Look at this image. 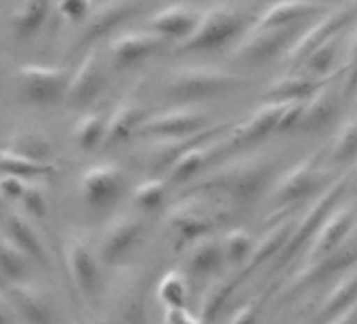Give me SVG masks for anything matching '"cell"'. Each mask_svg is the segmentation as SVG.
<instances>
[{"label": "cell", "instance_id": "36", "mask_svg": "<svg viewBox=\"0 0 357 324\" xmlns=\"http://www.w3.org/2000/svg\"><path fill=\"white\" fill-rule=\"evenodd\" d=\"M15 301H17V307L24 311L26 318H30L32 324H51V311L45 299L34 295L30 288H15Z\"/></svg>", "mask_w": 357, "mask_h": 324}, {"label": "cell", "instance_id": "35", "mask_svg": "<svg viewBox=\"0 0 357 324\" xmlns=\"http://www.w3.org/2000/svg\"><path fill=\"white\" fill-rule=\"evenodd\" d=\"M30 257L13 242V238H0V270L7 276L20 280L28 272Z\"/></svg>", "mask_w": 357, "mask_h": 324}, {"label": "cell", "instance_id": "8", "mask_svg": "<svg viewBox=\"0 0 357 324\" xmlns=\"http://www.w3.org/2000/svg\"><path fill=\"white\" fill-rule=\"evenodd\" d=\"M166 223L172 232L190 242L194 238L204 236L217 223V209L213 200L204 194H192L176 200L168 209Z\"/></svg>", "mask_w": 357, "mask_h": 324}, {"label": "cell", "instance_id": "5", "mask_svg": "<svg viewBox=\"0 0 357 324\" xmlns=\"http://www.w3.org/2000/svg\"><path fill=\"white\" fill-rule=\"evenodd\" d=\"M357 20V0H347L336 9L328 11L326 15L317 17L307 30L298 34L294 45L288 49V53L282 57V61L290 68L301 66L317 47L328 43L330 38L338 36L342 30H347Z\"/></svg>", "mask_w": 357, "mask_h": 324}, {"label": "cell", "instance_id": "33", "mask_svg": "<svg viewBox=\"0 0 357 324\" xmlns=\"http://www.w3.org/2000/svg\"><path fill=\"white\" fill-rule=\"evenodd\" d=\"M9 234H11L13 242L30 259L45 261V246L40 244V238H38V234L34 232V228L30 226L28 219H24L22 215H11L9 217Z\"/></svg>", "mask_w": 357, "mask_h": 324}, {"label": "cell", "instance_id": "27", "mask_svg": "<svg viewBox=\"0 0 357 324\" xmlns=\"http://www.w3.org/2000/svg\"><path fill=\"white\" fill-rule=\"evenodd\" d=\"M357 301V267L344 272L338 282L332 284V288L328 290L319 314H324L326 318H332L336 314H340L342 309L351 307Z\"/></svg>", "mask_w": 357, "mask_h": 324}, {"label": "cell", "instance_id": "39", "mask_svg": "<svg viewBox=\"0 0 357 324\" xmlns=\"http://www.w3.org/2000/svg\"><path fill=\"white\" fill-rule=\"evenodd\" d=\"M231 288H234V284H229L227 280H219V282H215V284L206 290L204 301H202V316H204L206 320H211V318L217 316V311L221 309V305H223L225 299L229 297Z\"/></svg>", "mask_w": 357, "mask_h": 324}, {"label": "cell", "instance_id": "41", "mask_svg": "<svg viewBox=\"0 0 357 324\" xmlns=\"http://www.w3.org/2000/svg\"><path fill=\"white\" fill-rule=\"evenodd\" d=\"M59 13L70 22L86 20L93 13V0H59Z\"/></svg>", "mask_w": 357, "mask_h": 324}, {"label": "cell", "instance_id": "19", "mask_svg": "<svg viewBox=\"0 0 357 324\" xmlns=\"http://www.w3.org/2000/svg\"><path fill=\"white\" fill-rule=\"evenodd\" d=\"M147 108L143 99L139 97V89L128 93L109 114L107 118V133H105V145H116L128 139L132 133H139L141 124L147 120Z\"/></svg>", "mask_w": 357, "mask_h": 324}, {"label": "cell", "instance_id": "16", "mask_svg": "<svg viewBox=\"0 0 357 324\" xmlns=\"http://www.w3.org/2000/svg\"><path fill=\"white\" fill-rule=\"evenodd\" d=\"M288 108H290V103L263 101L257 110H252L242 122H238L231 128L229 139H231L234 147L257 143V141L265 139L267 135H271L273 131H280Z\"/></svg>", "mask_w": 357, "mask_h": 324}, {"label": "cell", "instance_id": "24", "mask_svg": "<svg viewBox=\"0 0 357 324\" xmlns=\"http://www.w3.org/2000/svg\"><path fill=\"white\" fill-rule=\"evenodd\" d=\"M68 267H70V274H72L76 286L84 295H93L99 284V265H97V259H95L93 251L89 249V244H84L80 240L70 244Z\"/></svg>", "mask_w": 357, "mask_h": 324}, {"label": "cell", "instance_id": "23", "mask_svg": "<svg viewBox=\"0 0 357 324\" xmlns=\"http://www.w3.org/2000/svg\"><path fill=\"white\" fill-rule=\"evenodd\" d=\"M357 219V209L353 205H344V207H334L324 223L319 226V230L315 232V240H313V251L311 257H317L321 253H328L332 249H336L347 234L351 232L353 223Z\"/></svg>", "mask_w": 357, "mask_h": 324}, {"label": "cell", "instance_id": "21", "mask_svg": "<svg viewBox=\"0 0 357 324\" xmlns=\"http://www.w3.org/2000/svg\"><path fill=\"white\" fill-rule=\"evenodd\" d=\"M143 234V223L135 215L116 217L101 240V259L107 263H118L124 259Z\"/></svg>", "mask_w": 357, "mask_h": 324}, {"label": "cell", "instance_id": "34", "mask_svg": "<svg viewBox=\"0 0 357 324\" xmlns=\"http://www.w3.org/2000/svg\"><path fill=\"white\" fill-rule=\"evenodd\" d=\"M221 246L227 263H242V261H250L255 240L246 230H231L223 236Z\"/></svg>", "mask_w": 357, "mask_h": 324}, {"label": "cell", "instance_id": "9", "mask_svg": "<svg viewBox=\"0 0 357 324\" xmlns=\"http://www.w3.org/2000/svg\"><path fill=\"white\" fill-rule=\"evenodd\" d=\"M321 165H319V154H311L296 165L286 171L273 186L271 190V202L275 207L284 205H294L298 200H305L321 188Z\"/></svg>", "mask_w": 357, "mask_h": 324}, {"label": "cell", "instance_id": "18", "mask_svg": "<svg viewBox=\"0 0 357 324\" xmlns=\"http://www.w3.org/2000/svg\"><path fill=\"white\" fill-rule=\"evenodd\" d=\"M200 11L185 3H174L158 9L149 17V28L166 40H185L200 22Z\"/></svg>", "mask_w": 357, "mask_h": 324}, {"label": "cell", "instance_id": "42", "mask_svg": "<svg viewBox=\"0 0 357 324\" xmlns=\"http://www.w3.org/2000/svg\"><path fill=\"white\" fill-rule=\"evenodd\" d=\"M24 202H26V209H28L30 213H34L36 217L47 215V196H45L43 190L30 188V186H28V190H26V194H24Z\"/></svg>", "mask_w": 357, "mask_h": 324}, {"label": "cell", "instance_id": "37", "mask_svg": "<svg viewBox=\"0 0 357 324\" xmlns=\"http://www.w3.org/2000/svg\"><path fill=\"white\" fill-rule=\"evenodd\" d=\"M340 76H342V97H351L357 91V24L351 32V36L347 38V51H344V64L340 68Z\"/></svg>", "mask_w": 357, "mask_h": 324}, {"label": "cell", "instance_id": "14", "mask_svg": "<svg viewBox=\"0 0 357 324\" xmlns=\"http://www.w3.org/2000/svg\"><path fill=\"white\" fill-rule=\"evenodd\" d=\"M344 188H347V182L340 179V182L330 184L328 188L321 190L319 196H315V200L311 202V207H309V211L305 213V217H303L301 221L294 223L292 236H290L288 244H286L284 251H282V257H284V259L290 257V255H294V251H296L307 238H311V236L319 230V226L324 223L326 215L338 205V200H340Z\"/></svg>", "mask_w": 357, "mask_h": 324}, {"label": "cell", "instance_id": "43", "mask_svg": "<svg viewBox=\"0 0 357 324\" xmlns=\"http://www.w3.org/2000/svg\"><path fill=\"white\" fill-rule=\"evenodd\" d=\"M28 190V182L13 177V175H3L0 177V194L9 196V198H24Z\"/></svg>", "mask_w": 357, "mask_h": 324}, {"label": "cell", "instance_id": "13", "mask_svg": "<svg viewBox=\"0 0 357 324\" xmlns=\"http://www.w3.org/2000/svg\"><path fill=\"white\" fill-rule=\"evenodd\" d=\"M103 87H105V70H103L101 51L97 45H93L86 49L78 70L70 78L66 101L72 108H86L97 99Z\"/></svg>", "mask_w": 357, "mask_h": 324}, {"label": "cell", "instance_id": "17", "mask_svg": "<svg viewBox=\"0 0 357 324\" xmlns=\"http://www.w3.org/2000/svg\"><path fill=\"white\" fill-rule=\"evenodd\" d=\"M124 192V177L116 165H97L82 177V196L93 209H109Z\"/></svg>", "mask_w": 357, "mask_h": 324}, {"label": "cell", "instance_id": "28", "mask_svg": "<svg viewBox=\"0 0 357 324\" xmlns=\"http://www.w3.org/2000/svg\"><path fill=\"white\" fill-rule=\"evenodd\" d=\"M294 223H296V221H292V219H282L280 223H275L273 228H269V230L255 242V249H252V255H250V265H261V263L267 261L271 255L282 253L284 246L288 244L290 236H292Z\"/></svg>", "mask_w": 357, "mask_h": 324}, {"label": "cell", "instance_id": "38", "mask_svg": "<svg viewBox=\"0 0 357 324\" xmlns=\"http://www.w3.org/2000/svg\"><path fill=\"white\" fill-rule=\"evenodd\" d=\"M166 182H162V179H147V182H143L137 190H135V194H132V202H135V207L139 209V211H155L160 205H162V200H164V196H166Z\"/></svg>", "mask_w": 357, "mask_h": 324}, {"label": "cell", "instance_id": "30", "mask_svg": "<svg viewBox=\"0 0 357 324\" xmlns=\"http://www.w3.org/2000/svg\"><path fill=\"white\" fill-rule=\"evenodd\" d=\"M340 51V40L338 36L330 38L328 43H324L321 47H317L303 64H301V72L313 76V78H324L330 80L336 72H334V64Z\"/></svg>", "mask_w": 357, "mask_h": 324}, {"label": "cell", "instance_id": "4", "mask_svg": "<svg viewBox=\"0 0 357 324\" xmlns=\"http://www.w3.org/2000/svg\"><path fill=\"white\" fill-rule=\"evenodd\" d=\"M301 26L292 28H265L252 24L236 43L231 57L244 66H265L282 59L301 34Z\"/></svg>", "mask_w": 357, "mask_h": 324}, {"label": "cell", "instance_id": "20", "mask_svg": "<svg viewBox=\"0 0 357 324\" xmlns=\"http://www.w3.org/2000/svg\"><path fill=\"white\" fill-rule=\"evenodd\" d=\"M321 13L319 0H275L257 17V26L265 28H292L303 26Z\"/></svg>", "mask_w": 357, "mask_h": 324}, {"label": "cell", "instance_id": "26", "mask_svg": "<svg viewBox=\"0 0 357 324\" xmlns=\"http://www.w3.org/2000/svg\"><path fill=\"white\" fill-rule=\"evenodd\" d=\"M53 171V165L49 160H36L24 154H17L13 149L0 152V173L13 175L20 179H36Z\"/></svg>", "mask_w": 357, "mask_h": 324}, {"label": "cell", "instance_id": "1", "mask_svg": "<svg viewBox=\"0 0 357 324\" xmlns=\"http://www.w3.org/2000/svg\"><path fill=\"white\" fill-rule=\"evenodd\" d=\"M248 84V78L234 72L192 66L172 70L162 84V95L172 103H200L206 99L227 97L236 91L246 89Z\"/></svg>", "mask_w": 357, "mask_h": 324}, {"label": "cell", "instance_id": "12", "mask_svg": "<svg viewBox=\"0 0 357 324\" xmlns=\"http://www.w3.org/2000/svg\"><path fill=\"white\" fill-rule=\"evenodd\" d=\"M141 0H109V3L101 5L86 17L78 45L84 49L97 45L103 36L112 34L116 28L132 20L141 11Z\"/></svg>", "mask_w": 357, "mask_h": 324}, {"label": "cell", "instance_id": "10", "mask_svg": "<svg viewBox=\"0 0 357 324\" xmlns=\"http://www.w3.org/2000/svg\"><path fill=\"white\" fill-rule=\"evenodd\" d=\"M70 72L66 68L51 66H24L20 70V91L26 101L36 105H51L68 95Z\"/></svg>", "mask_w": 357, "mask_h": 324}, {"label": "cell", "instance_id": "45", "mask_svg": "<svg viewBox=\"0 0 357 324\" xmlns=\"http://www.w3.org/2000/svg\"><path fill=\"white\" fill-rule=\"evenodd\" d=\"M328 324H357V301L351 307L342 309L340 314L332 316L328 320Z\"/></svg>", "mask_w": 357, "mask_h": 324}, {"label": "cell", "instance_id": "22", "mask_svg": "<svg viewBox=\"0 0 357 324\" xmlns=\"http://www.w3.org/2000/svg\"><path fill=\"white\" fill-rule=\"evenodd\" d=\"M328 80L313 78V76H309L305 72H292V74H286V76H280L278 80H273L265 89L263 101H278V103H298V101H307Z\"/></svg>", "mask_w": 357, "mask_h": 324}, {"label": "cell", "instance_id": "32", "mask_svg": "<svg viewBox=\"0 0 357 324\" xmlns=\"http://www.w3.org/2000/svg\"><path fill=\"white\" fill-rule=\"evenodd\" d=\"M330 160L334 165H355L357 167V118L347 120L330 145Z\"/></svg>", "mask_w": 357, "mask_h": 324}, {"label": "cell", "instance_id": "11", "mask_svg": "<svg viewBox=\"0 0 357 324\" xmlns=\"http://www.w3.org/2000/svg\"><path fill=\"white\" fill-rule=\"evenodd\" d=\"M168 40L153 30H132L120 34L109 47V59L116 70H128L160 55Z\"/></svg>", "mask_w": 357, "mask_h": 324}, {"label": "cell", "instance_id": "3", "mask_svg": "<svg viewBox=\"0 0 357 324\" xmlns=\"http://www.w3.org/2000/svg\"><path fill=\"white\" fill-rule=\"evenodd\" d=\"M269 177H271V167L267 160L246 158V160L225 165L219 171L204 177L206 182L202 184V188L206 192H217V194H227L238 200H248V198H255L265 188Z\"/></svg>", "mask_w": 357, "mask_h": 324}, {"label": "cell", "instance_id": "2", "mask_svg": "<svg viewBox=\"0 0 357 324\" xmlns=\"http://www.w3.org/2000/svg\"><path fill=\"white\" fill-rule=\"evenodd\" d=\"M248 30V15L234 7L217 5L200 15L196 30L178 45L183 53H206L227 47Z\"/></svg>", "mask_w": 357, "mask_h": 324}, {"label": "cell", "instance_id": "6", "mask_svg": "<svg viewBox=\"0 0 357 324\" xmlns=\"http://www.w3.org/2000/svg\"><path fill=\"white\" fill-rule=\"evenodd\" d=\"M229 124L215 126L208 135H204L198 143H194L190 149H185L181 156L174 160V165L168 169V177L172 184H185L194 177H198L202 171L211 169L215 162L234 147L229 135L221 137L223 128Z\"/></svg>", "mask_w": 357, "mask_h": 324}, {"label": "cell", "instance_id": "7", "mask_svg": "<svg viewBox=\"0 0 357 324\" xmlns=\"http://www.w3.org/2000/svg\"><path fill=\"white\" fill-rule=\"evenodd\" d=\"M208 124V114L198 103H174L168 110H162L141 124V137L153 139H174V137H188L204 131Z\"/></svg>", "mask_w": 357, "mask_h": 324}, {"label": "cell", "instance_id": "40", "mask_svg": "<svg viewBox=\"0 0 357 324\" xmlns=\"http://www.w3.org/2000/svg\"><path fill=\"white\" fill-rule=\"evenodd\" d=\"M11 149L17 154H24V156L36 158V160H47V156H49V143L38 135H22L13 143Z\"/></svg>", "mask_w": 357, "mask_h": 324}, {"label": "cell", "instance_id": "29", "mask_svg": "<svg viewBox=\"0 0 357 324\" xmlns=\"http://www.w3.org/2000/svg\"><path fill=\"white\" fill-rule=\"evenodd\" d=\"M51 11V0H24V5L13 13L11 24L20 36H32L36 34Z\"/></svg>", "mask_w": 357, "mask_h": 324}, {"label": "cell", "instance_id": "44", "mask_svg": "<svg viewBox=\"0 0 357 324\" xmlns=\"http://www.w3.org/2000/svg\"><path fill=\"white\" fill-rule=\"evenodd\" d=\"M229 324H257V307L252 303H244L240 309H236Z\"/></svg>", "mask_w": 357, "mask_h": 324}, {"label": "cell", "instance_id": "31", "mask_svg": "<svg viewBox=\"0 0 357 324\" xmlns=\"http://www.w3.org/2000/svg\"><path fill=\"white\" fill-rule=\"evenodd\" d=\"M105 133H107V118L101 112L86 114L78 120L74 128V141L80 149L91 152L105 143Z\"/></svg>", "mask_w": 357, "mask_h": 324}, {"label": "cell", "instance_id": "25", "mask_svg": "<svg viewBox=\"0 0 357 324\" xmlns=\"http://www.w3.org/2000/svg\"><path fill=\"white\" fill-rule=\"evenodd\" d=\"M223 261H225L223 246L215 238L200 236V238L190 240V249H188V255H185V263H188V267H190L192 274H196V276L213 274V272H217L221 267Z\"/></svg>", "mask_w": 357, "mask_h": 324}, {"label": "cell", "instance_id": "15", "mask_svg": "<svg viewBox=\"0 0 357 324\" xmlns=\"http://www.w3.org/2000/svg\"><path fill=\"white\" fill-rule=\"evenodd\" d=\"M342 99V91L336 87L334 78L328 80L319 91H315L307 101H303L298 118L294 122L292 131H305V133H315L332 124V120L338 114Z\"/></svg>", "mask_w": 357, "mask_h": 324}]
</instances>
